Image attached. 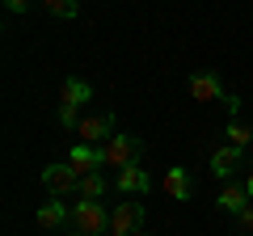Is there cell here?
I'll list each match as a JSON object with an SVG mask.
<instances>
[{"mask_svg":"<svg viewBox=\"0 0 253 236\" xmlns=\"http://www.w3.org/2000/svg\"><path fill=\"white\" fill-rule=\"evenodd\" d=\"M68 236H110V215L101 198H81L68 219Z\"/></svg>","mask_w":253,"mask_h":236,"instance_id":"cell-1","label":"cell"},{"mask_svg":"<svg viewBox=\"0 0 253 236\" xmlns=\"http://www.w3.org/2000/svg\"><path fill=\"white\" fill-rule=\"evenodd\" d=\"M84 101H93V84L81 80V76H68V80H63V89H59V127H68V131L81 127L76 110H81Z\"/></svg>","mask_w":253,"mask_h":236,"instance_id":"cell-2","label":"cell"},{"mask_svg":"<svg viewBox=\"0 0 253 236\" xmlns=\"http://www.w3.org/2000/svg\"><path fill=\"white\" fill-rule=\"evenodd\" d=\"M139 152H144V144L135 135H110L101 144V164L106 169H126V164H135Z\"/></svg>","mask_w":253,"mask_h":236,"instance_id":"cell-3","label":"cell"},{"mask_svg":"<svg viewBox=\"0 0 253 236\" xmlns=\"http://www.w3.org/2000/svg\"><path fill=\"white\" fill-rule=\"evenodd\" d=\"M42 186L51 190V198H68V194H81V173L72 164H46L42 169Z\"/></svg>","mask_w":253,"mask_h":236,"instance_id":"cell-4","label":"cell"},{"mask_svg":"<svg viewBox=\"0 0 253 236\" xmlns=\"http://www.w3.org/2000/svg\"><path fill=\"white\" fill-rule=\"evenodd\" d=\"M114 135V114H89L81 118V127H76V144H106V139Z\"/></svg>","mask_w":253,"mask_h":236,"instance_id":"cell-5","label":"cell"},{"mask_svg":"<svg viewBox=\"0 0 253 236\" xmlns=\"http://www.w3.org/2000/svg\"><path fill=\"white\" fill-rule=\"evenodd\" d=\"M186 89H190V97H194V101H224L228 97L224 80H219L215 72H194L186 80Z\"/></svg>","mask_w":253,"mask_h":236,"instance_id":"cell-6","label":"cell"},{"mask_svg":"<svg viewBox=\"0 0 253 236\" xmlns=\"http://www.w3.org/2000/svg\"><path fill=\"white\" fill-rule=\"evenodd\" d=\"M139 224H144V207L139 202H118L114 215H110V236H131L139 232Z\"/></svg>","mask_w":253,"mask_h":236,"instance_id":"cell-7","label":"cell"},{"mask_svg":"<svg viewBox=\"0 0 253 236\" xmlns=\"http://www.w3.org/2000/svg\"><path fill=\"white\" fill-rule=\"evenodd\" d=\"M241 160H245V148L224 144V148L211 152V173H215L219 182H232V173H236V164H241Z\"/></svg>","mask_w":253,"mask_h":236,"instance_id":"cell-8","label":"cell"},{"mask_svg":"<svg viewBox=\"0 0 253 236\" xmlns=\"http://www.w3.org/2000/svg\"><path fill=\"white\" fill-rule=\"evenodd\" d=\"M161 190L169 194V198H181V202H186L190 194H194V182H190V169H181V164L165 169V177H161Z\"/></svg>","mask_w":253,"mask_h":236,"instance_id":"cell-9","label":"cell"},{"mask_svg":"<svg viewBox=\"0 0 253 236\" xmlns=\"http://www.w3.org/2000/svg\"><path fill=\"white\" fill-rule=\"evenodd\" d=\"M68 164H72L81 177H89V173H97V169H101V148H93V144H72V152H68Z\"/></svg>","mask_w":253,"mask_h":236,"instance_id":"cell-10","label":"cell"},{"mask_svg":"<svg viewBox=\"0 0 253 236\" xmlns=\"http://www.w3.org/2000/svg\"><path fill=\"white\" fill-rule=\"evenodd\" d=\"M114 186L123 194H148L152 190V177H148V169H139V164H126V169H118Z\"/></svg>","mask_w":253,"mask_h":236,"instance_id":"cell-11","label":"cell"},{"mask_svg":"<svg viewBox=\"0 0 253 236\" xmlns=\"http://www.w3.org/2000/svg\"><path fill=\"white\" fill-rule=\"evenodd\" d=\"M249 190H245V186H236V182H228L224 190H219V198H215V207L219 211H228V215H241L245 207H249Z\"/></svg>","mask_w":253,"mask_h":236,"instance_id":"cell-12","label":"cell"},{"mask_svg":"<svg viewBox=\"0 0 253 236\" xmlns=\"http://www.w3.org/2000/svg\"><path fill=\"white\" fill-rule=\"evenodd\" d=\"M38 228H46V232H51V228H59V224H68V219H72V211L63 207L59 198H51V202H42V207H38Z\"/></svg>","mask_w":253,"mask_h":236,"instance_id":"cell-13","label":"cell"},{"mask_svg":"<svg viewBox=\"0 0 253 236\" xmlns=\"http://www.w3.org/2000/svg\"><path fill=\"white\" fill-rule=\"evenodd\" d=\"M42 9L51 13V17H59V21H72L76 13H81V0H42Z\"/></svg>","mask_w":253,"mask_h":236,"instance_id":"cell-14","label":"cell"},{"mask_svg":"<svg viewBox=\"0 0 253 236\" xmlns=\"http://www.w3.org/2000/svg\"><path fill=\"white\" fill-rule=\"evenodd\" d=\"M101 194H106L101 173H89V177H81V198H101Z\"/></svg>","mask_w":253,"mask_h":236,"instance_id":"cell-15","label":"cell"},{"mask_svg":"<svg viewBox=\"0 0 253 236\" xmlns=\"http://www.w3.org/2000/svg\"><path fill=\"white\" fill-rule=\"evenodd\" d=\"M228 144H232V148H249L253 144V131L245 127V122H228Z\"/></svg>","mask_w":253,"mask_h":236,"instance_id":"cell-16","label":"cell"},{"mask_svg":"<svg viewBox=\"0 0 253 236\" xmlns=\"http://www.w3.org/2000/svg\"><path fill=\"white\" fill-rule=\"evenodd\" d=\"M236 236H253V202L236 215Z\"/></svg>","mask_w":253,"mask_h":236,"instance_id":"cell-17","label":"cell"},{"mask_svg":"<svg viewBox=\"0 0 253 236\" xmlns=\"http://www.w3.org/2000/svg\"><path fill=\"white\" fill-rule=\"evenodd\" d=\"M34 4H38V0H4V9H9V13H30Z\"/></svg>","mask_w":253,"mask_h":236,"instance_id":"cell-18","label":"cell"},{"mask_svg":"<svg viewBox=\"0 0 253 236\" xmlns=\"http://www.w3.org/2000/svg\"><path fill=\"white\" fill-rule=\"evenodd\" d=\"M224 106H228V114H236V110H241V97H236V93H228V97H224Z\"/></svg>","mask_w":253,"mask_h":236,"instance_id":"cell-19","label":"cell"},{"mask_svg":"<svg viewBox=\"0 0 253 236\" xmlns=\"http://www.w3.org/2000/svg\"><path fill=\"white\" fill-rule=\"evenodd\" d=\"M245 190H249V198H253V169H249V177H245Z\"/></svg>","mask_w":253,"mask_h":236,"instance_id":"cell-20","label":"cell"},{"mask_svg":"<svg viewBox=\"0 0 253 236\" xmlns=\"http://www.w3.org/2000/svg\"><path fill=\"white\" fill-rule=\"evenodd\" d=\"M131 236H148V232H144V228H139V232H131Z\"/></svg>","mask_w":253,"mask_h":236,"instance_id":"cell-21","label":"cell"}]
</instances>
